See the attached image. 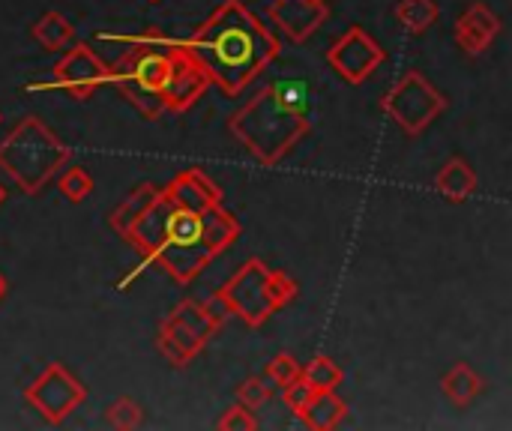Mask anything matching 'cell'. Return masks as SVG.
<instances>
[{
  "label": "cell",
  "mask_w": 512,
  "mask_h": 431,
  "mask_svg": "<svg viewBox=\"0 0 512 431\" xmlns=\"http://www.w3.org/2000/svg\"><path fill=\"white\" fill-rule=\"evenodd\" d=\"M240 234V219L222 204H189L162 186L123 237L141 255V267L120 282V291H126L150 264L162 267L177 285H189L228 246H234Z\"/></svg>",
  "instance_id": "obj_1"
},
{
  "label": "cell",
  "mask_w": 512,
  "mask_h": 431,
  "mask_svg": "<svg viewBox=\"0 0 512 431\" xmlns=\"http://www.w3.org/2000/svg\"><path fill=\"white\" fill-rule=\"evenodd\" d=\"M177 42L225 96H240L282 51L279 36L240 0H222L192 36Z\"/></svg>",
  "instance_id": "obj_2"
},
{
  "label": "cell",
  "mask_w": 512,
  "mask_h": 431,
  "mask_svg": "<svg viewBox=\"0 0 512 431\" xmlns=\"http://www.w3.org/2000/svg\"><path fill=\"white\" fill-rule=\"evenodd\" d=\"M99 39L126 45L123 57L111 66L108 84H114L120 90V96L129 105L138 108L141 117H147V120L162 117L165 114L162 90H165V81L171 75L174 42L177 39H171L165 33H156V30H147V33H138V36L99 33Z\"/></svg>",
  "instance_id": "obj_3"
},
{
  "label": "cell",
  "mask_w": 512,
  "mask_h": 431,
  "mask_svg": "<svg viewBox=\"0 0 512 431\" xmlns=\"http://www.w3.org/2000/svg\"><path fill=\"white\" fill-rule=\"evenodd\" d=\"M231 135L261 162L276 165L285 159L312 129L309 114L291 111L273 87H264L258 96H252L234 117H231Z\"/></svg>",
  "instance_id": "obj_4"
},
{
  "label": "cell",
  "mask_w": 512,
  "mask_h": 431,
  "mask_svg": "<svg viewBox=\"0 0 512 431\" xmlns=\"http://www.w3.org/2000/svg\"><path fill=\"white\" fill-rule=\"evenodd\" d=\"M69 162V147L39 120L24 117L0 141V168L24 195H39L42 186Z\"/></svg>",
  "instance_id": "obj_5"
},
{
  "label": "cell",
  "mask_w": 512,
  "mask_h": 431,
  "mask_svg": "<svg viewBox=\"0 0 512 431\" xmlns=\"http://www.w3.org/2000/svg\"><path fill=\"white\" fill-rule=\"evenodd\" d=\"M219 327L222 324L213 318L207 303L183 300L162 318L156 330V348L174 369H186L219 333Z\"/></svg>",
  "instance_id": "obj_6"
},
{
  "label": "cell",
  "mask_w": 512,
  "mask_h": 431,
  "mask_svg": "<svg viewBox=\"0 0 512 431\" xmlns=\"http://www.w3.org/2000/svg\"><path fill=\"white\" fill-rule=\"evenodd\" d=\"M213 300L228 315H237L246 327H252V330L264 327L279 312V306L273 300V267H267L261 258H249L213 294Z\"/></svg>",
  "instance_id": "obj_7"
},
{
  "label": "cell",
  "mask_w": 512,
  "mask_h": 431,
  "mask_svg": "<svg viewBox=\"0 0 512 431\" xmlns=\"http://www.w3.org/2000/svg\"><path fill=\"white\" fill-rule=\"evenodd\" d=\"M381 111L411 138L423 135L444 111L447 96L417 69L405 72L396 87L381 99Z\"/></svg>",
  "instance_id": "obj_8"
},
{
  "label": "cell",
  "mask_w": 512,
  "mask_h": 431,
  "mask_svg": "<svg viewBox=\"0 0 512 431\" xmlns=\"http://www.w3.org/2000/svg\"><path fill=\"white\" fill-rule=\"evenodd\" d=\"M87 399L84 384L63 366V363H48L42 375L24 390V402L48 423V426H63Z\"/></svg>",
  "instance_id": "obj_9"
},
{
  "label": "cell",
  "mask_w": 512,
  "mask_h": 431,
  "mask_svg": "<svg viewBox=\"0 0 512 431\" xmlns=\"http://www.w3.org/2000/svg\"><path fill=\"white\" fill-rule=\"evenodd\" d=\"M108 75H111V66L105 60H99V54L90 45L72 42L63 51V57L54 63L51 81L48 84H30L27 90H51V87H60L72 99L87 102V99H93L96 87L108 84Z\"/></svg>",
  "instance_id": "obj_10"
},
{
  "label": "cell",
  "mask_w": 512,
  "mask_h": 431,
  "mask_svg": "<svg viewBox=\"0 0 512 431\" xmlns=\"http://www.w3.org/2000/svg\"><path fill=\"white\" fill-rule=\"evenodd\" d=\"M387 60V51L363 30V27H351L345 36H339L330 51H327V63L330 69L345 81V84H363L369 75H375V69Z\"/></svg>",
  "instance_id": "obj_11"
},
{
  "label": "cell",
  "mask_w": 512,
  "mask_h": 431,
  "mask_svg": "<svg viewBox=\"0 0 512 431\" xmlns=\"http://www.w3.org/2000/svg\"><path fill=\"white\" fill-rule=\"evenodd\" d=\"M207 87H210L207 75L183 54L180 42H174V63H171V75H168L165 90H162L165 111H171V114L189 111L207 93Z\"/></svg>",
  "instance_id": "obj_12"
},
{
  "label": "cell",
  "mask_w": 512,
  "mask_h": 431,
  "mask_svg": "<svg viewBox=\"0 0 512 431\" xmlns=\"http://www.w3.org/2000/svg\"><path fill=\"white\" fill-rule=\"evenodd\" d=\"M267 15L291 42H306L330 18V6L324 0H273Z\"/></svg>",
  "instance_id": "obj_13"
},
{
  "label": "cell",
  "mask_w": 512,
  "mask_h": 431,
  "mask_svg": "<svg viewBox=\"0 0 512 431\" xmlns=\"http://www.w3.org/2000/svg\"><path fill=\"white\" fill-rule=\"evenodd\" d=\"M501 30H504L501 18L486 3H471L456 21V45L465 54L480 57L483 51L492 48V42L501 36Z\"/></svg>",
  "instance_id": "obj_14"
},
{
  "label": "cell",
  "mask_w": 512,
  "mask_h": 431,
  "mask_svg": "<svg viewBox=\"0 0 512 431\" xmlns=\"http://www.w3.org/2000/svg\"><path fill=\"white\" fill-rule=\"evenodd\" d=\"M435 186H438V192H441L447 201H453V204H465L468 198H474V192H477L480 180H477V171H474L462 156H453V159H447V162H444V168L438 171Z\"/></svg>",
  "instance_id": "obj_15"
},
{
  "label": "cell",
  "mask_w": 512,
  "mask_h": 431,
  "mask_svg": "<svg viewBox=\"0 0 512 431\" xmlns=\"http://www.w3.org/2000/svg\"><path fill=\"white\" fill-rule=\"evenodd\" d=\"M348 414L345 399L336 396V390H318L309 405L297 414V420L312 431H333Z\"/></svg>",
  "instance_id": "obj_16"
},
{
  "label": "cell",
  "mask_w": 512,
  "mask_h": 431,
  "mask_svg": "<svg viewBox=\"0 0 512 431\" xmlns=\"http://www.w3.org/2000/svg\"><path fill=\"white\" fill-rule=\"evenodd\" d=\"M33 39L45 48V51H66L72 42H78L75 27L66 15L60 12H45L33 27H30Z\"/></svg>",
  "instance_id": "obj_17"
},
{
  "label": "cell",
  "mask_w": 512,
  "mask_h": 431,
  "mask_svg": "<svg viewBox=\"0 0 512 431\" xmlns=\"http://www.w3.org/2000/svg\"><path fill=\"white\" fill-rule=\"evenodd\" d=\"M159 195V186H153V183H141V186H135L132 192H129V198H123V204L111 213V228H114V234H120V237H126L129 234V228L138 222V216L153 204V198Z\"/></svg>",
  "instance_id": "obj_18"
},
{
  "label": "cell",
  "mask_w": 512,
  "mask_h": 431,
  "mask_svg": "<svg viewBox=\"0 0 512 431\" xmlns=\"http://www.w3.org/2000/svg\"><path fill=\"white\" fill-rule=\"evenodd\" d=\"M441 387H444V393H447V399H450L453 405L468 408V405L483 393L486 384H483V378H480L468 363H456V366L444 375Z\"/></svg>",
  "instance_id": "obj_19"
},
{
  "label": "cell",
  "mask_w": 512,
  "mask_h": 431,
  "mask_svg": "<svg viewBox=\"0 0 512 431\" xmlns=\"http://www.w3.org/2000/svg\"><path fill=\"white\" fill-rule=\"evenodd\" d=\"M441 9L435 0H399L396 6V18L402 21V27L408 33H426L435 21H438Z\"/></svg>",
  "instance_id": "obj_20"
},
{
  "label": "cell",
  "mask_w": 512,
  "mask_h": 431,
  "mask_svg": "<svg viewBox=\"0 0 512 431\" xmlns=\"http://www.w3.org/2000/svg\"><path fill=\"white\" fill-rule=\"evenodd\" d=\"M60 180H57V189L60 195L69 201V204H81L93 195V177L84 165H69V168H60Z\"/></svg>",
  "instance_id": "obj_21"
},
{
  "label": "cell",
  "mask_w": 512,
  "mask_h": 431,
  "mask_svg": "<svg viewBox=\"0 0 512 431\" xmlns=\"http://www.w3.org/2000/svg\"><path fill=\"white\" fill-rule=\"evenodd\" d=\"M315 390H339V384L345 381V372L330 360V357H315L312 363L303 366L300 372Z\"/></svg>",
  "instance_id": "obj_22"
},
{
  "label": "cell",
  "mask_w": 512,
  "mask_h": 431,
  "mask_svg": "<svg viewBox=\"0 0 512 431\" xmlns=\"http://www.w3.org/2000/svg\"><path fill=\"white\" fill-rule=\"evenodd\" d=\"M105 414H108V423L120 431H132L144 426V408L135 399H129V396L117 399Z\"/></svg>",
  "instance_id": "obj_23"
},
{
  "label": "cell",
  "mask_w": 512,
  "mask_h": 431,
  "mask_svg": "<svg viewBox=\"0 0 512 431\" xmlns=\"http://www.w3.org/2000/svg\"><path fill=\"white\" fill-rule=\"evenodd\" d=\"M273 399V384L264 378V375H255V378H246L240 387H237V405L249 408V411H258L261 405H267Z\"/></svg>",
  "instance_id": "obj_24"
},
{
  "label": "cell",
  "mask_w": 512,
  "mask_h": 431,
  "mask_svg": "<svg viewBox=\"0 0 512 431\" xmlns=\"http://www.w3.org/2000/svg\"><path fill=\"white\" fill-rule=\"evenodd\" d=\"M300 372H303V366H300L291 354H276V357L267 363L264 378H267L273 387H285V384L297 381V378H300Z\"/></svg>",
  "instance_id": "obj_25"
},
{
  "label": "cell",
  "mask_w": 512,
  "mask_h": 431,
  "mask_svg": "<svg viewBox=\"0 0 512 431\" xmlns=\"http://www.w3.org/2000/svg\"><path fill=\"white\" fill-rule=\"evenodd\" d=\"M216 429L222 431H255L258 429V420H255V414L249 411V408H243V405H231L222 417H219V423H216Z\"/></svg>",
  "instance_id": "obj_26"
},
{
  "label": "cell",
  "mask_w": 512,
  "mask_h": 431,
  "mask_svg": "<svg viewBox=\"0 0 512 431\" xmlns=\"http://www.w3.org/2000/svg\"><path fill=\"white\" fill-rule=\"evenodd\" d=\"M315 393H318V390H315V387H312V384H309V381H306L303 375H300L297 381H291V384H285V387H282L285 405H288V408L294 411V417H297V414H300V411H303V408L309 405V399H312Z\"/></svg>",
  "instance_id": "obj_27"
},
{
  "label": "cell",
  "mask_w": 512,
  "mask_h": 431,
  "mask_svg": "<svg viewBox=\"0 0 512 431\" xmlns=\"http://www.w3.org/2000/svg\"><path fill=\"white\" fill-rule=\"evenodd\" d=\"M297 294H300V285H297L288 273L273 270V300H276L279 312H282L285 306H291V303L297 300Z\"/></svg>",
  "instance_id": "obj_28"
},
{
  "label": "cell",
  "mask_w": 512,
  "mask_h": 431,
  "mask_svg": "<svg viewBox=\"0 0 512 431\" xmlns=\"http://www.w3.org/2000/svg\"><path fill=\"white\" fill-rule=\"evenodd\" d=\"M6 291H9V285H6V279H3V276H0V300H3V297H6Z\"/></svg>",
  "instance_id": "obj_29"
},
{
  "label": "cell",
  "mask_w": 512,
  "mask_h": 431,
  "mask_svg": "<svg viewBox=\"0 0 512 431\" xmlns=\"http://www.w3.org/2000/svg\"><path fill=\"white\" fill-rule=\"evenodd\" d=\"M3 201H6V189L0 186V204H3Z\"/></svg>",
  "instance_id": "obj_30"
},
{
  "label": "cell",
  "mask_w": 512,
  "mask_h": 431,
  "mask_svg": "<svg viewBox=\"0 0 512 431\" xmlns=\"http://www.w3.org/2000/svg\"><path fill=\"white\" fill-rule=\"evenodd\" d=\"M0 120H3V117H0Z\"/></svg>",
  "instance_id": "obj_31"
},
{
  "label": "cell",
  "mask_w": 512,
  "mask_h": 431,
  "mask_svg": "<svg viewBox=\"0 0 512 431\" xmlns=\"http://www.w3.org/2000/svg\"><path fill=\"white\" fill-rule=\"evenodd\" d=\"M153 3H156V0H153Z\"/></svg>",
  "instance_id": "obj_32"
}]
</instances>
